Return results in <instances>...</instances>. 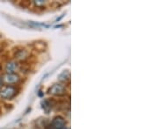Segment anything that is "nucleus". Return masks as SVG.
I'll use <instances>...</instances> for the list:
<instances>
[{"mask_svg": "<svg viewBox=\"0 0 158 129\" xmlns=\"http://www.w3.org/2000/svg\"><path fill=\"white\" fill-rule=\"evenodd\" d=\"M2 86V79H0V87Z\"/></svg>", "mask_w": 158, "mask_h": 129, "instance_id": "2", "label": "nucleus"}, {"mask_svg": "<svg viewBox=\"0 0 158 129\" xmlns=\"http://www.w3.org/2000/svg\"><path fill=\"white\" fill-rule=\"evenodd\" d=\"M11 90H12V88H11V87L7 86V87L4 88V89L0 92V95L2 96L3 98L9 99V98H11V97H12V96H13V93H11Z\"/></svg>", "mask_w": 158, "mask_h": 129, "instance_id": "1", "label": "nucleus"}]
</instances>
